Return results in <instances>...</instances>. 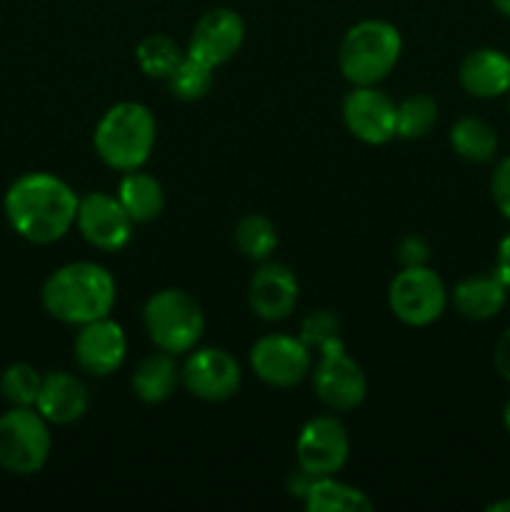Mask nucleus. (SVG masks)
<instances>
[{"mask_svg": "<svg viewBox=\"0 0 510 512\" xmlns=\"http://www.w3.org/2000/svg\"><path fill=\"white\" fill-rule=\"evenodd\" d=\"M80 198L65 180L50 173H25L3 198L5 218L23 240L50 245L75 225Z\"/></svg>", "mask_w": 510, "mask_h": 512, "instance_id": "1", "label": "nucleus"}, {"mask_svg": "<svg viewBox=\"0 0 510 512\" xmlns=\"http://www.w3.org/2000/svg\"><path fill=\"white\" fill-rule=\"evenodd\" d=\"M50 318L65 325H85L108 318L115 305V280L98 263H68L53 270L40 290Z\"/></svg>", "mask_w": 510, "mask_h": 512, "instance_id": "2", "label": "nucleus"}, {"mask_svg": "<svg viewBox=\"0 0 510 512\" xmlns=\"http://www.w3.org/2000/svg\"><path fill=\"white\" fill-rule=\"evenodd\" d=\"M153 113L140 103H118L103 113L93 133V145L98 158L108 168L130 173L148 163L155 148Z\"/></svg>", "mask_w": 510, "mask_h": 512, "instance_id": "3", "label": "nucleus"}, {"mask_svg": "<svg viewBox=\"0 0 510 512\" xmlns=\"http://www.w3.org/2000/svg\"><path fill=\"white\" fill-rule=\"evenodd\" d=\"M403 53V38L388 20H360L338 50L340 73L353 85H378L388 78Z\"/></svg>", "mask_w": 510, "mask_h": 512, "instance_id": "4", "label": "nucleus"}, {"mask_svg": "<svg viewBox=\"0 0 510 512\" xmlns=\"http://www.w3.org/2000/svg\"><path fill=\"white\" fill-rule=\"evenodd\" d=\"M143 325L155 348L180 355L198 345L205 330V315L193 295L168 288L150 295L143 308Z\"/></svg>", "mask_w": 510, "mask_h": 512, "instance_id": "5", "label": "nucleus"}, {"mask_svg": "<svg viewBox=\"0 0 510 512\" xmlns=\"http://www.w3.org/2000/svg\"><path fill=\"white\" fill-rule=\"evenodd\" d=\"M48 420L35 408H10L0 415V468L13 475H35L50 458Z\"/></svg>", "mask_w": 510, "mask_h": 512, "instance_id": "6", "label": "nucleus"}, {"mask_svg": "<svg viewBox=\"0 0 510 512\" xmlns=\"http://www.w3.org/2000/svg\"><path fill=\"white\" fill-rule=\"evenodd\" d=\"M388 305L395 318L413 328L435 323L448 305V290L443 278L428 265L403 268L388 288Z\"/></svg>", "mask_w": 510, "mask_h": 512, "instance_id": "7", "label": "nucleus"}, {"mask_svg": "<svg viewBox=\"0 0 510 512\" xmlns=\"http://www.w3.org/2000/svg\"><path fill=\"white\" fill-rule=\"evenodd\" d=\"M315 395L330 410H353L368 395V380L363 368L345 353V345H333L318 353L313 370Z\"/></svg>", "mask_w": 510, "mask_h": 512, "instance_id": "8", "label": "nucleus"}, {"mask_svg": "<svg viewBox=\"0 0 510 512\" xmlns=\"http://www.w3.org/2000/svg\"><path fill=\"white\" fill-rule=\"evenodd\" d=\"M350 438L345 425L333 415H318L303 425L295 443V458L315 478L335 475L348 463Z\"/></svg>", "mask_w": 510, "mask_h": 512, "instance_id": "9", "label": "nucleus"}, {"mask_svg": "<svg viewBox=\"0 0 510 512\" xmlns=\"http://www.w3.org/2000/svg\"><path fill=\"white\" fill-rule=\"evenodd\" d=\"M250 365L265 385L293 388L313 368L308 345L290 335H265L250 348Z\"/></svg>", "mask_w": 510, "mask_h": 512, "instance_id": "10", "label": "nucleus"}, {"mask_svg": "<svg viewBox=\"0 0 510 512\" xmlns=\"http://www.w3.org/2000/svg\"><path fill=\"white\" fill-rule=\"evenodd\" d=\"M240 365L228 350L223 348H200L188 355L180 380L190 395L208 403H220L238 393L240 388Z\"/></svg>", "mask_w": 510, "mask_h": 512, "instance_id": "11", "label": "nucleus"}, {"mask_svg": "<svg viewBox=\"0 0 510 512\" xmlns=\"http://www.w3.org/2000/svg\"><path fill=\"white\" fill-rule=\"evenodd\" d=\"M75 225L93 248L120 250L128 245L135 223L115 195L95 190L80 198Z\"/></svg>", "mask_w": 510, "mask_h": 512, "instance_id": "12", "label": "nucleus"}, {"mask_svg": "<svg viewBox=\"0 0 510 512\" xmlns=\"http://www.w3.org/2000/svg\"><path fill=\"white\" fill-rule=\"evenodd\" d=\"M343 123L363 143L383 145L395 138V103L375 85H355L343 100Z\"/></svg>", "mask_w": 510, "mask_h": 512, "instance_id": "13", "label": "nucleus"}, {"mask_svg": "<svg viewBox=\"0 0 510 512\" xmlns=\"http://www.w3.org/2000/svg\"><path fill=\"white\" fill-rule=\"evenodd\" d=\"M243 40V18L230 8H213L195 23L188 40V55L210 68H218L238 53Z\"/></svg>", "mask_w": 510, "mask_h": 512, "instance_id": "14", "label": "nucleus"}, {"mask_svg": "<svg viewBox=\"0 0 510 512\" xmlns=\"http://www.w3.org/2000/svg\"><path fill=\"white\" fill-rule=\"evenodd\" d=\"M125 353H128V338L123 328L110 320V315L80 325V333L75 335V363L83 373L95 375V378L115 373L123 365Z\"/></svg>", "mask_w": 510, "mask_h": 512, "instance_id": "15", "label": "nucleus"}, {"mask_svg": "<svg viewBox=\"0 0 510 512\" xmlns=\"http://www.w3.org/2000/svg\"><path fill=\"white\" fill-rule=\"evenodd\" d=\"M298 278L293 270L283 263H263L248 285L250 310L260 320L278 323L295 310L298 303Z\"/></svg>", "mask_w": 510, "mask_h": 512, "instance_id": "16", "label": "nucleus"}, {"mask_svg": "<svg viewBox=\"0 0 510 512\" xmlns=\"http://www.w3.org/2000/svg\"><path fill=\"white\" fill-rule=\"evenodd\" d=\"M88 405L90 398L83 380L75 378V375L70 373H63V370H53V373L43 375L38 400H35V410H38L48 423H75V420H80L88 413Z\"/></svg>", "mask_w": 510, "mask_h": 512, "instance_id": "17", "label": "nucleus"}, {"mask_svg": "<svg viewBox=\"0 0 510 512\" xmlns=\"http://www.w3.org/2000/svg\"><path fill=\"white\" fill-rule=\"evenodd\" d=\"M458 80L473 98H500L510 93V58L495 48L473 50L460 63Z\"/></svg>", "mask_w": 510, "mask_h": 512, "instance_id": "18", "label": "nucleus"}, {"mask_svg": "<svg viewBox=\"0 0 510 512\" xmlns=\"http://www.w3.org/2000/svg\"><path fill=\"white\" fill-rule=\"evenodd\" d=\"M508 303V285L498 275H470L453 290V305L463 318L490 320Z\"/></svg>", "mask_w": 510, "mask_h": 512, "instance_id": "19", "label": "nucleus"}, {"mask_svg": "<svg viewBox=\"0 0 510 512\" xmlns=\"http://www.w3.org/2000/svg\"><path fill=\"white\" fill-rule=\"evenodd\" d=\"M115 198L120 200V205H123L133 223H150L165 208L163 185L153 175L140 173V168L123 175Z\"/></svg>", "mask_w": 510, "mask_h": 512, "instance_id": "20", "label": "nucleus"}, {"mask_svg": "<svg viewBox=\"0 0 510 512\" xmlns=\"http://www.w3.org/2000/svg\"><path fill=\"white\" fill-rule=\"evenodd\" d=\"M180 380V370L175 365L173 355L160 350V353L148 355L138 363L130 385H133L135 398H140L143 403H163L170 395L175 393V385Z\"/></svg>", "mask_w": 510, "mask_h": 512, "instance_id": "21", "label": "nucleus"}, {"mask_svg": "<svg viewBox=\"0 0 510 512\" xmlns=\"http://www.w3.org/2000/svg\"><path fill=\"white\" fill-rule=\"evenodd\" d=\"M305 508L310 512H368L373 510V500L363 490L335 480V475L315 478L305 495Z\"/></svg>", "mask_w": 510, "mask_h": 512, "instance_id": "22", "label": "nucleus"}, {"mask_svg": "<svg viewBox=\"0 0 510 512\" xmlns=\"http://www.w3.org/2000/svg\"><path fill=\"white\" fill-rule=\"evenodd\" d=\"M450 148L470 163H488L498 153V133L490 123L475 115L455 120L450 128Z\"/></svg>", "mask_w": 510, "mask_h": 512, "instance_id": "23", "label": "nucleus"}, {"mask_svg": "<svg viewBox=\"0 0 510 512\" xmlns=\"http://www.w3.org/2000/svg\"><path fill=\"white\" fill-rule=\"evenodd\" d=\"M185 55H188V50L180 48L168 35H148L135 48V60H138L140 70L150 78L160 80H168L170 73L183 63Z\"/></svg>", "mask_w": 510, "mask_h": 512, "instance_id": "24", "label": "nucleus"}, {"mask_svg": "<svg viewBox=\"0 0 510 512\" xmlns=\"http://www.w3.org/2000/svg\"><path fill=\"white\" fill-rule=\"evenodd\" d=\"M438 123V103L425 93H413L395 105V135L405 140H418Z\"/></svg>", "mask_w": 510, "mask_h": 512, "instance_id": "25", "label": "nucleus"}, {"mask_svg": "<svg viewBox=\"0 0 510 512\" xmlns=\"http://www.w3.org/2000/svg\"><path fill=\"white\" fill-rule=\"evenodd\" d=\"M235 245L250 260H268L278 248V228L260 213H250L235 225Z\"/></svg>", "mask_w": 510, "mask_h": 512, "instance_id": "26", "label": "nucleus"}, {"mask_svg": "<svg viewBox=\"0 0 510 512\" xmlns=\"http://www.w3.org/2000/svg\"><path fill=\"white\" fill-rule=\"evenodd\" d=\"M165 83H168L173 98L183 100V103H195V100L205 98L213 88V68L195 60L193 55H185L183 63L170 73Z\"/></svg>", "mask_w": 510, "mask_h": 512, "instance_id": "27", "label": "nucleus"}, {"mask_svg": "<svg viewBox=\"0 0 510 512\" xmlns=\"http://www.w3.org/2000/svg\"><path fill=\"white\" fill-rule=\"evenodd\" d=\"M43 375L28 363H13L0 375V395L13 408H35Z\"/></svg>", "mask_w": 510, "mask_h": 512, "instance_id": "28", "label": "nucleus"}, {"mask_svg": "<svg viewBox=\"0 0 510 512\" xmlns=\"http://www.w3.org/2000/svg\"><path fill=\"white\" fill-rule=\"evenodd\" d=\"M300 340L308 345V350H320L333 348V345L343 343V335H340V320L333 310H313L303 318L300 323Z\"/></svg>", "mask_w": 510, "mask_h": 512, "instance_id": "29", "label": "nucleus"}, {"mask_svg": "<svg viewBox=\"0 0 510 512\" xmlns=\"http://www.w3.org/2000/svg\"><path fill=\"white\" fill-rule=\"evenodd\" d=\"M490 193H493V203L500 215L510 220V155H505L495 165L493 175H490Z\"/></svg>", "mask_w": 510, "mask_h": 512, "instance_id": "30", "label": "nucleus"}, {"mask_svg": "<svg viewBox=\"0 0 510 512\" xmlns=\"http://www.w3.org/2000/svg\"><path fill=\"white\" fill-rule=\"evenodd\" d=\"M395 258H398L400 268H420V265H428V243L420 235H408L395 248Z\"/></svg>", "mask_w": 510, "mask_h": 512, "instance_id": "31", "label": "nucleus"}, {"mask_svg": "<svg viewBox=\"0 0 510 512\" xmlns=\"http://www.w3.org/2000/svg\"><path fill=\"white\" fill-rule=\"evenodd\" d=\"M493 363H495V370L500 373V378H505L510 383V328L500 335L498 345H495Z\"/></svg>", "mask_w": 510, "mask_h": 512, "instance_id": "32", "label": "nucleus"}, {"mask_svg": "<svg viewBox=\"0 0 510 512\" xmlns=\"http://www.w3.org/2000/svg\"><path fill=\"white\" fill-rule=\"evenodd\" d=\"M313 480H315V475H310L308 470H303L298 465V468H295L293 473L288 475V493L293 495V498L305 500V495H308V490H310V485H313Z\"/></svg>", "mask_w": 510, "mask_h": 512, "instance_id": "33", "label": "nucleus"}, {"mask_svg": "<svg viewBox=\"0 0 510 512\" xmlns=\"http://www.w3.org/2000/svg\"><path fill=\"white\" fill-rule=\"evenodd\" d=\"M495 275L510 288V233L500 240L498 255H495Z\"/></svg>", "mask_w": 510, "mask_h": 512, "instance_id": "34", "label": "nucleus"}, {"mask_svg": "<svg viewBox=\"0 0 510 512\" xmlns=\"http://www.w3.org/2000/svg\"><path fill=\"white\" fill-rule=\"evenodd\" d=\"M488 512H510V498L508 500H498V503H490Z\"/></svg>", "mask_w": 510, "mask_h": 512, "instance_id": "35", "label": "nucleus"}, {"mask_svg": "<svg viewBox=\"0 0 510 512\" xmlns=\"http://www.w3.org/2000/svg\"><path fill=\"white\" fill-rule=\"evenodd\" d=\"M493 5L498 8V13H503L505 18H510V0H493Z\"/></svg>", "mask_w": 510, "mask_h": 512, "instance_id": "36", "label": "nucleus"}, {"mask_svg": "<svg viewBox=\"0 0 510 512\" xmlns=\"http://www.w3.org/2000/svg\"><path fill=\"white\" fill-rule=\"evenodd\" d=\"M503 423H505V430L510 433V400L505 403V410H503Z\"/></svg>", "mask_w": 510, "mask_h": 512, "instance_id": "37", "label": "nucleus"}, {"mask_svg": "<svg viewBox=\"0 0 510 512\" xmlns=\"http://www.w3.org/2000/svg\"><path fill=\"white\" fill-rule=\"evenodd\" d=\"M508 95H510V93H508Z\"/></svg>", "mask_w": 510, "mask_h": 512, "instance_id": "38", "label": "nucleus"}]
</instances>
